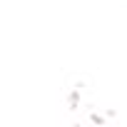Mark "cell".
<instances>
[{"label":"cell","mask_w":127,"mask_h":127,"mask_svg":"<svg viewBox=\"0 0 127 127\" xmlns=\"http://www.w3.org/2000/svg\"><path fill=\"white\" fill-rule=\"evenodd\" d=\"M77 100H80V92H72V95H70V107H72V110L77 107Z\"/></svg>","instance_id":"cell-1"},{"label":"cell","mask_w":127,"mask_h":127,"mask_svg":"<svg viewBox=\"0 0 127 127\" xmlns=\"http://www.w3.org/2000/svg\"><path fill=\"white\" fill-rule=\"evenodd\" d=\"M90 120H92V122H95V125H102V122H105V117H102V115H92V117H90Z\"/></svg>","instance_id":"cell-2"}]
</instances>
